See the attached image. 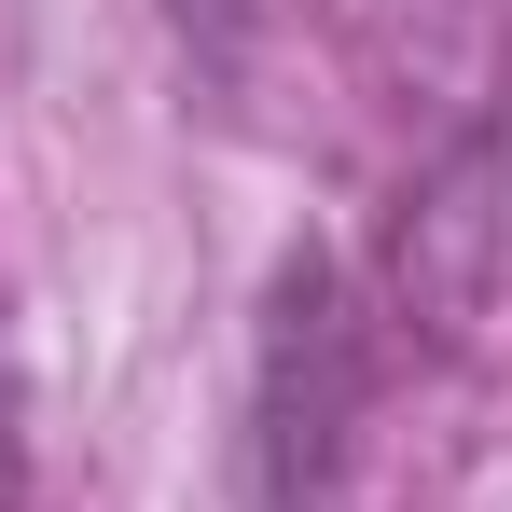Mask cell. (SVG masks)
Returning <instances> with one entry per match:
<instances>
[{
  "instance_id": "3957f363",
  "label": "cell",
  "mask_w": 512,
  "mask_h": 512,
  "mask_svg": "<svg viewBox=\"0 0 512 512\" xmlns=\"http://www.w3.org/2000/svg\"><path fill=\"white\" fill-rule=\"evenodd\" d=\"M180 28H208V42H222V28H236V0H167Z\"/></svg>"
},
{
  "instance_id": "7a4b0ae2",
  "label": "cell",
  "mask_w": 512,
  "mask_h": 512,
  "mask_svg": "<svg viewBox=\"0 0 512 512\" xmlns=\"http://www.w3.org/2000/svg\"><path fill=\"white\" fill-rule=\"evenodd\" d=\"M0 512H28V374H14V333H0Z\"/></svg>"
},
{
  "instance_id": "6da1fadb",
  "label": "cell",
  "mask_w": 512,
  "mask_h": 512,
  "mask_svg": "<svg viewBox=\"0 0 512 512\" xmlns=\"http://www.w3.org/2000/svg\"><path fill=\"white\" fill-rule=\"evenodd\" d=\"M374 388V346H360V291L333 263H277V305H263V429H250V485L263 512H333L346 485V429Z\"/></svg>"
}]
</instances>
